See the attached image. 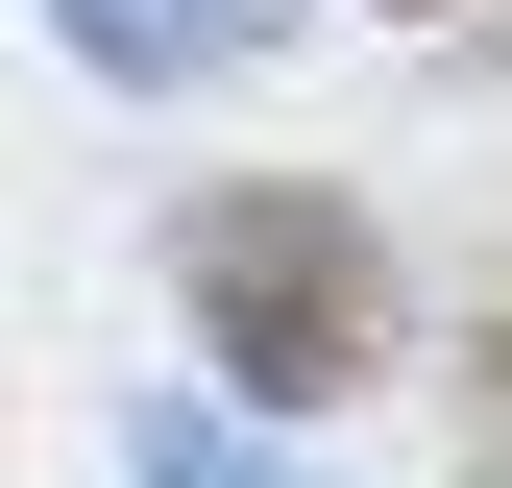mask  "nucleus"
I'll return each instance as SVG.
<instances>
[{
    "label": "nucleus",
    "instance_id": "obj_4",
    "mask_svg": "<svg viewBox=\"0 0 512 488\" xmlns=\"http://www.w3.org/2000/svg\"><path fill=\"white\" fill-rule=\"evenodd\" d=\"M464 464H488V488H512V318H488V342H464Z\"/></svg>",
    "mask_w": 512,
    "mask_h": 488
},
{
    "label": "nucleus",
    "instance_id": "obj_2",
    "mask_svg": "<svg viewBox=\"0 0 512 488\" xmlns=\"http://www.w3.org/2000/svg\"><path fill=\"white\" fill-rule=\"evenodd\" d=\"M49 25H74V74H122V98H196V74H269L293 0H49Z\"/></svg>",
    "mask_w": 512,
    "mask_h": 488
},
{
    "label": "nucleus",
    "instance_id": "obj_3",
    "mask_svg": "<svg viewBox=\"0 0 512 488\" xmlns=\"http://www.w3.org/2000/svg\"><path fill=\"white\" fill-rule=\"evenodd\" d=\"M122 488H293V464H269V415H244V391H196V415L147 391V415H122Z\"/></svg>",
    "mask_w": 512,
    "mask_h": 488
},
{
    "label": "nucleus",
    "instance_id": "obj_1",
    "mask_svg": "<svg viewBox=\"0 0 512 488\" xmlns=\"http://www.w3.org/2000/svg\"><path fill=\"white\" fill-rule=\"evenodd\" d=\"M171 318H196V366L244 415H342L391 366V244L317 171H220V196H171Z\"/></svg>",
    "mask_w": 512,
    "mask_h": 488
}]
</instances>
